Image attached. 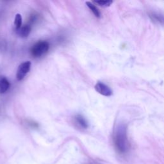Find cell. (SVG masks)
Segmentation results:
<instances>
[{"instance_id":"6","label":"cell","mask_w":164,"mask_h":164,"mask_svg":"<svg viewBox=\"0 0 164 164\" xmlns=\"http://www.w3.org/2000/svg\"><path fill=\"white\" fill-rule=\"evenodd\" d=\"M31 30V26L30 25H25L23 26H21V28L17 31H18V35L21 37L26 38L30 35Z\"/></svg>"},{"instance_id":"1","label":"cell","mask_w":164,"mask_h":164,"mask_svg":"<svg viewBox=\"0 0 164 164\" xmlns=\"http://www.w3.org/2000/svg\"><path fill=\"white\" fill-rule=\"evenodd\" d=\"M113 140L115 147L119 153L124 154L128 151L129 142L126 126L124 124H121L118 126L115 131Z\"/></svg>"},{"instance_id":"10","label":"cell","mask_w":164,"mask_h":164,"mask_svg":"<svg viewBox=\"0 0 164 164\" xmlns=\"http://www.w3.org/2000/svg\"><path fill=\"white\" fill-rule=\"evenodd\" d=\"M95 3L98 4L101 7H108L112 4L113 2L110 1V0H106V1H103V0H101V1H95Z\"/></svg>"},{"instance_id":"5","label":"cell","mask_w":164,"mask_h":164,"mask_svg":"<svg viewBox=\"0 0 164 164\" xmlns=\"http://www.w3.org/2000/svg\"><path fill=\"white\" fill-rule=\"evenodd\" d=\"M10 87V82L4 76H0V94H4Z\"/></svg>"},{"instance_id":"9","label":"cell","mask_w":164,"mask_h":164,"mask_svg":"<svg viewBox=\"0 0 164 164\" xmlns=\"http://www.w3.org/2000/svg\"><path fill=\"white\" fill-rule=\"evenodd\" d=\"M14 25L17 30H18L22 26V16L20 14H17L15 15L14 19Z\"/></svg>"},{"instance_id":"3","label":"cell","mask_w":164,"mask_h":164,"mask_svg":"<svg viewBox=\"0 0 164 164\" xmlns=\"http://www.w3.org/2000/svg\"><path fill=\"white\" fill-rule=\"evenodd\" d=\"M31 64L30 61H26L21 64L18 69L17 74H16V78L19 81L23 80L26 74L28 73L31 68Z\"/></svg>"},{"instance_id":"4","label":"cell","mask_w":164,"mask_h":164,"mask_svg":"<svg viewBox=\"0 0 164 164\" xmlns=\"http://www.w3.org/2000/svg\"><path fill=\"white\" fill-rule=\"evenodd\" d=\"M95 90L99 93V94L104 96H110L112 94V89L106 84L102 83V82H97L96 84L95 87Z\"/></svg>"},{"instance_id":"8","label":"cell","mask_w":164,"mask_h":164,"mask_svg":"<svg viewBox=\"0 0 164 164\" xmlns=\"http://www.w3.org/2000/svg\"><path fill=\"white\" fill-rule=\"evenodd\" d=\"M75 119H76V121L78 123V124L81 127L85 129L88 128L89 126L88 123H87L86 119L83 116H80V115H78V116H76L75 117Z\"/></svg>"},{"instance_id":"2","label":"cell","mask_w":164,"mask_h":164,"mask_svg":"<svg viewBox=\"0 0 164 164\" xmlns=\"http://www.w3.org/2000/svg\"><path fill=\"white\" fill-rule=\"evenodd\" d=\"M50 49V44L46 41H40L35 43L31 49V53L34 57H41Z\"/></svg>"},{"instance_id":"7","label":"cell","mask_w":164,"mask_h":164,"mask_svg":"<svg viewBox=\"0 0 164 164\" xmlns=\"http://www.w3.org/2000/svg\"><path fill=\"white\" fill-rule=\"evenodd\" d=\"M86 5L87 6L89 7V8L91 12L94 14V15L96 16V18H100L101 17V13L99 11V10L97 9V8L94 5H93L91 2H86Z\"/></svg>"}]
</instances>
